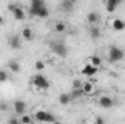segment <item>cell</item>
<instances>
[{
	"label": "cell",
	"mask_w": 125,
	"mask_h": 124,
	"mask_svg": "<svg viewBox=\"0 0 125 124\" xmlns=\"http://www.w3.org/2000/svg\"><path fill=\"white\" fill-rule=\"evenodd\" d=\"M96 92V86L92 82H83L82 83V93L84 95H93Z\"/></svg>",
	"instance_id": "10"
},
{
	"label": "cell",
	"mask_w": 125,
	"mask_h": 124,
	"mask_svg": "<svg viewBox=\"0 0 125 124\" xmlns=\"http://www.w3.org/2000/svg\"><path fill=\"white\" fill-rule=\"evenodd\" d=\"M54 31L57 34H62V32L67 31V25L62 21H57V22H54Z\"/></svg>",
	"instance_id": "16"
},
{
	"label": "cell",
	"mask_w": 125,
	"mask_h": 124,
	"mask_svg": "<svg viewBox=\"0 0 125 124\" xmlns=\"http://www.w3.org/2000/svg\"><path fill=\"white\" fill-rule=\"evenodd\" d=\"M7 70H10L12 73H21L22 67H21L19 62H16V60H10V62H7Z\"/></svg>",
	"instance_id": "14"
},
{
	"label": "cell",
	"mask_w": 125,
	"mask_h": 124,
	"mask_svg": "<svg viewBox=\"0 0 125 124\" xmlns=\"http://www.w3.org/2000/svg\"><path fill=\"white\" fill-rule=\"evenodd\" d=\"M58 101H60L61 105H68V104L71 102V95H70V93H61V95L58 96Z\"/></svg>",
	"instance_id": "19"
},
{
	"label": "cell",
	"mask_w": 125,
	"mask_h": 124,
	"mask_svg": "<svg viewBox=\"0 0 125 124\" xmlns=\"http://www.w3.org/2000/svg\"><path fill=\"white\" fill-rule=\"evenodd\" d=\"M29 15L36 16V18H48L50 10L44 0H32L29 4Z\"/></svg>",
	"instance_id": "1"
},
{
	"label": "cell",
	"mask_w": 125,
	"mask_h": 124,
	"mask_svg": "<svg viewBox=\"0 0 125 124\" xmlns=\"http://www.w3.org/2000/svg\"><path fill=\"white\" fill-rule=\"evenodd\" d=\"M109 25H111V28L115 29V31H124L125 29V21L121 19V18H114V19H111V21H109Z\"/></svg>",
	"instance_id": "9"
},
{
	"label": "cell",
	"mask_w": 125,
	"mask_h": 124,
	"mask_svg": "<svg viewBox=\"0 0 125 124\" xmlns=\"http://www.w3.org/2000/svg\"><path fill=\"white\" fill-rule=\"evenodd\" d=\"M97 70H99V69H96V67H93L92 64L87 63V64L82 69V74H84L86 77H92V76H94V74L97 73Z\"/></svg>",
	"instance_id": "13"
},
{
	"label": "cell",
	"mask_w": 125,
	"mask_h": 124,
	"mask_svg": "<svg viewBox=\"0 0 125 124\" xmlns=\"http://www.w3.org/2000/svg\"><path fill=\"white\" fill-rule=\"evenodd\" d=\"M31 83L32 86H35V89H38V91H47L50 88V85H51L48 82V79L44 74H41V73H36L35 76H32Z\"/></svg>",
	"instance_id": "2"
},
{
	"label": "cell",
	"mask_w": 125,
	"mask_h": 124,
	"mask_svg": "<svg viewBox=\"0 0 125 124\" xmlns=\"http://www.w3.org/2000/svg\"><path fill=\"white\" fill-rule=\"evenodd\" d=\"M50 47H51V50L57 54V56H60V57H65L67 56V47L60 42V41H52L51 44H50Z\"/></svg>",
	"instance_id": "4"
},
{
	"label": "cell",
	"mask_w": 125,
	"mask_h": 124,
	"mask_svg": "<svg viewBox=\"0 0 125 124\" xmlns=\"http://www.w3.org/2000/svg\"><path fill=\"white\" fill-rule=\"evenodd\" d=\"M61 9L64 12H71L74 9V3L71 0H62L61 1Z\"/></svg>",
	"instance_id": "18"
},
{
	"label": "cell",
	"mask_w": 125,
	"mask_h": 124,
	"mask_svg": "<svg viewBox=\"0 0 125 124\" xmlns=\"http://www.w3.org/2000/svg\"><path fill=\"white\" fill-rule=\"evenodd\" d=\"M89 64H92L93 67L99 69V67H100V64H102V59H100L99 56H92V57L89 59Z\"/></svg>",
	"instance_id": "21"
},
{
	"label": "cell",
	"mask_w": 125,
	"mask_h": 124,
	"mask_svg": "<svg viewBox=\"0 0 125 124\" xmlns=\"http://www.w3.org/2000/svg\"><path fill=\"white\" fill-rule=\"evenodd\" d=\"M35 69H36L38 72L44 70V69H45V63L42 62V60H36V62H35Z\"/></svg>",
	"instance_id": "23"
},
{
	"label": "cell",
	"mask_w": 125,
	"mask_h": 124,
	"mask_svg": "<svg viewBox=\"0 0 125 124\" xmlns=\"http://www.w3.org/2000/svg\"><path fill=\"white\" fill-rule=\"evenodd\" d=\"M105 6H106V10H108V12H114V10L119 6V0H108V1L105 3Z\"/></svg>",
	"instance_id": "17"
},
{
	"label": "cell",
	"mask_w": 125,
	"mask_h": 124,
	"mask_svg": "<svg viewBox=\"0 0 125 124\" xmlns=\"http://www.w3.org/2000/svg\"><path fill=\"white\" fill-rule=\"evenodd\" d=\"M86 19H87V22L90 24V26H94V25H97L99 22H100V15L97 13V12H89L87 13V16H86Z\"/></svg>",
	"instance_id": "11"
},
{
	"label": "cell",
	"mask_w": 125,
	"mask_h": 124,
	"mask_svg": "<svg viewBox=\"0 0 125 124\" xmlns=\"http://www.w3.org/2000/svg\"><path fill=\"white\" fill-rule=\"evenodd\" d=\"M7 41H9L10 48H13V50H21L22 48V37L21 35H16V34L9 35Z\"/></svg>",
	"instance_id": "6"
},
{
	"label": "cell",
	"mask_w": 125,
	"mask_h": 124,
	"mask_svg": "<svg viewBox=\"0 0 125 124\" xmlns=\"http://www.w3.org/2000/svg\"><path fill=\"white\" fill-rule=\"evenodd\" d=\"M89 34H90V37H92L93 39H97V38L100 37V28H99L97 25L90 26V28H89Z\"/></svg>",
	"instance_id": "20"
},
{
	"label": "cell",
	"mask_w": 125,
	"mask_h": 124,
	"mask_svg": "<svg viewBox=\"0 0 125 124\" xmlns=\"http://www.w3.org/2000/svg\"><path fill=\"white\" fill-rule=\"evenodd\" d=\"M7 124H21V121H19V118H16V117H10L9 121H7Z\"/></svg>",
	"instance_id": "26"
},
{
	"label": "cell",
	"mask_w": 125,
	"mask_h": 124,
	"mask_svg": "<svg viewBox=\"0 0 125 124\" xmlns=\"http://www.w3.org/2000/svg\"><path fill=\"white\" fill-rule=\"evenodd\" d=\"M13 110H15L16 115H19V117L25 115V112H26V102L23 99H16L13 102Z\"/></svg>",
	"instance_id": "7"
},
{
	"label": "cell",
	"mask_w": 125,
	"mask_h": 124,
	"mask_svg": "<svg viewBox=\"0 0 125 124\" xmlns=\"http://www.w3.org/2000/svg\"><path fill=\"white\" fill-rule=\"evenodd\" d=\"M52 124H62V123H61V121H58V120H57V121H54Z\"/></svg>",
	"instance_id": "29"
},
{
	"label": "cell",
	"mask_w": 125,
	"mask_h": 124,
	"mask_svg": "<svg viewBox=\"0 0 125 124\" xmlns=\"http://www.w3.org/2000/svg\"><path fill=\"white\" fill-rule=\"evenodd\" d=\"M7 79H9V74H7V72H6V70H0V83L6 82Z\"/></svg>",
	"instance_id": "24"
},
{
	"label": "cell",
	"mask_w": 125,
	"mask_h": 124,
	"mask_svg": "<svg viewBox=\"0 0 125 124\" xmlns=\"http://www.w3.org/2000/svg\"><path fill=\"white\" fill-rule=\"evenodd\" d=\"M54 121H57V120H55V117H54V115H52V114H51V112H48V115H47V120H45V123H54Z\"/></svg>",
	"instance_id": "25"
},
{
	"label": "cell",
	"mask_w": 125,
	"mask_h": 124,
	"mask_svg": "<svg viewBox=\"0 0 125 124\" xmlns=\"http://www.w3.org/2000/svg\"><path fill=\"white\" fill-rule=\"evenodd\" d=\"M21 37H22V39H25V41H32L33 39V31H32L31 28H28V26H25L21 34H19Z\"/></svg>",
	"instance_id": "15"
},
{
	"label": "cell",
	"mask_w": 125,
	"mask_h": 124,
	"mask_svg": "<svg viewBox=\"0 0 125 124\" xmlns=\"http://www.w3.org/2000/svg\"><path fill=\"white\" fill-rule=\"evenodd\" d=\"M3 22H4V19H3V18H1V16H0V25H1V24H3Z\"/></svg>",
	"instance_id": "28"
},
{
	"label": "cell",
	"mask_w": 125,
	"mask_h": 124,
	"mask_svg": "<svg viewBox=\"0 0 125 124\" xmlns=\"http://www.w3.org/2000/svg\"><path fill=\"white\" fill-rule=\"evenodd\" d=\"M9 9H10V12H12L13 18H15L16 21H23V19L26 18L25 10H23L19 4H10V6H9Z\"/></svg>",
	"instance_id": "5"
},
{
	"label": "cell",
	"mask_w": 125,
	"mask_h": 124,
	"mask_svg": "<svg viewBox=\"0 0 125 124\" xmlns=\"http://www.w3.org/2000/svg\"><path fill=\"white\" fill-rule=\"evenodd\" d=\"M124 57H125V53L121 48H118L116 45H111L108 48V60L109 62L118 63V62H121V60H124Z\"/></svg>",
	"instance_id": "3"
},
{
	"label": "cell",
	"mask_w": 125,
	"mask_h": 124,
	"mask_svg": "<svg viewBox=\"0 0 125 124\" xmlns=\"http://www.w3.org/2000/svg\"><path fill=\"white\" fill-rule=\"evenodd\" d=\"M94 124H105V121H103V118L102 117H94Z\"/></svg>",
	"instance_id": "27"
},
{
	"label": "cell",
	"mask_w": 125,
	"mask_h": 124,
	"mask_svg": "<svg viewBox=\"0 0 125 124\" xmlns=\"http://www.w3.org/2000/svg\"><path fill=\"white\" fill-rule=\"evenodd\" d=\"M97 105L100 108H111V107H114V99L111 96H108V95H102L97 99Z\"/></svg>",
	"instance_id": "8"
},
{
	"label": "cell",
	"mask_w": 125,
	"mask_h": 124,
	"mask_svg": "<svg viewBox=\"0 0 125 124\" xmlns=\"http://www.w3.org/2000/svg\"><path fill=\"white\" fill-rule=\"evenodd\" d=\"M47 115H48V112H47L45 110H42V108H35L33 117H35V120H36V121L45 123V120H47Z\"/></svg>",
	"instance_id": "12"
},
{
	"label": "cell",
	"mask_w": 125,
	"mask_h": 124,
	"mask_svg": "<svg viewBox=\"0 0 125 124\" xmlns=\"http://www.w3.org/2000/svg\"><path fill=\"white\" fill-rule=\"evenodd\" d=\"M19 121H21V124H33V118H32L31 115L25 114V115L19 117Z\"/></svg>",
	"instance_id": "22"
}]
</instances>
